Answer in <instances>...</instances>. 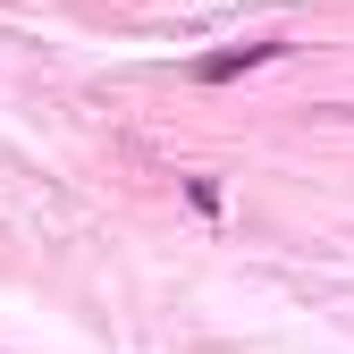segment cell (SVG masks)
<instances>
[{
  "instance_id": "obj_1",
  "label": "cell",
  "mask_w": 354,
  "mask_h": 354,
  "mask_svg": "<svg viewBox=\"0 0 354 354\" xmlns=\"http://www.w3.org/2000/svg\"><path fill=\"white\" fill-rule=\"evenodd\" d=\"M287 42H236V51H211V59H194V76L203 84H228V76H245V68H261V59H279Z\"/></svg>"
}]
</instances>
